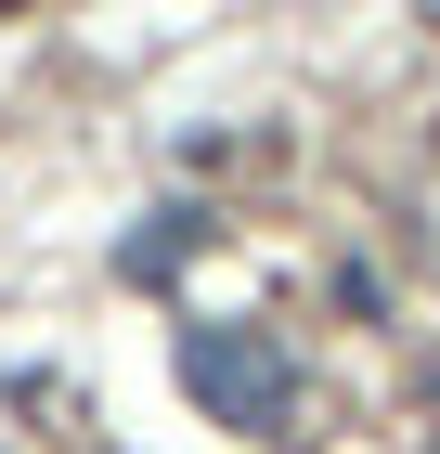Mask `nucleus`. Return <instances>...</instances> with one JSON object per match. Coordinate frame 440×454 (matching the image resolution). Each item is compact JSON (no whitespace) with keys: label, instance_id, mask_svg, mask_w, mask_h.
Listing matches in <instances>:
<instances>
[{"label":"nucleus","instance_id":"nucleus-2","mask_svg":"<svg viewBox=\"0 0 440 454\" xmlns=\"http://www.w3.org/2000/svg\"><path fill=\"white\" fill-rule=\"evenodd\" d=\"M195 234H207L195 208H156V221H143L130 247H117V273H130V286H169V273H181V247H195Z\"/></svg>","mask_w":440,"mask_h":454},{"label":"nucleus","instance_id":"nucleus-1","mask_svg":"<svg viewBox=\"0 0 440 454\" xmlns=\"http://www.w3.org/2000/svg\"><path fill=\"white\" fill-rule=\"evenodd\" d=\"M181 389H195L207 428H246V442H272L298 416V364L272 325H181Z\"/></svg>","mask_w":440,"mask_h":454}]
</instances>
